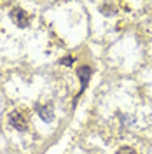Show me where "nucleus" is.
I'll use <instances>...</instances> for the list:
<instances>
[{"instance_id":"7ed1b4c3","label":"nucleus","mask_w":152,"mask_h":154,"mask_svg":"<svg viewBox=\"0 0 152 154\" xmlns=\"http://www.w3.org/2000/svg\"><path fill=\"white\" fill-rule=\"evenodd\" d=\"M37 112H38V116H40V119H42V121H46V123H51V121L54 119V107L51 105V103L40 107Z\"/></svg>"},{"instance_id":"20e7f679","label":"nucleus","mask_w":152,"mask_h":154,"mask_svg":"<svg viewBox=\"0 0 152 154\" xmlns=\"http://www.w3.org/2000/svg\"><path fill=\"white\" fill-rule=\"evenodd\" d=\"M89 77H91V68L89 67H82L79 68V79H81V82H82V89H81V95H82V91L86 89L87 86V81H89ZM79 95V96H81Z\"/></svg>"},{"instance_id":"f257e3e1","label":"nucleus","mask_w":152,"mask_h":154,"mask_svg":"<svg viewBox=\"0 0 152 154\" xmlns=\"http://www.w3.org/2000/svg\"><path fill=\"white\" fill-rule=\"evenodd\" d=\"M11 19L16 23V26H19V28H26L30 23L28 16H26V12L23 9H12L11 11Z\"/></svg>"},{"instance_id":"39448f33","label":"nucleus","mask_w":152,"mask_h":154,"mask_svg":"<svg viewBox=\"0 0 152 154\" xmlns=\"http://www.w3.org/2000/svg\"><path fill=\"white\" fill-rule=\"evenodd\" d=\"M117 154H136V151H135V149H131V147H121Z\"/></svg>"},{"instance_id":"f03ea898","label":"nucleus","mask_w":152,"mask_h":154,"mask_svg":"<svg viewBox=\"0 0 152 154\" xmlns=\"http://www.w3.org/2000/svg\"><path fill=\"white\" fill-rule=\"evenodd\" d=\"M9 123H11V126H14V128L19 130V131L26 130V117L21 114L19 110H14V112L9 114Z\"/></svg>"},{"instance_id":"423d86ee","label":"nucleus","mask_w":152,"mask_h":154,"mask_svg":"<svg viewBox=\"0 0 152 154\" xmlns=\"http://www.w3.org/2000/svg\"><path fill=\"white\" fill-rule=\"evenodd\" d=\"M72 61H74V58H70V56L61 58V60H59V63H61V65H72Z\"/></svg>"}]
</instances>
